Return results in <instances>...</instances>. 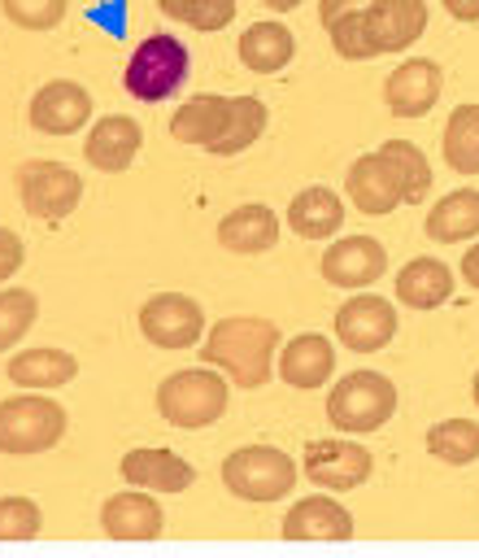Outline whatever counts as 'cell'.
I'll return each instance as SVG.
<instances>
[{
    "mask_svg": "<svg viewBox=\"0 0 479 558\" xmlns=\"http://www.w3.org/2000/svg\"><path fill=\"white\" fill-rule=\"evenodd\" d=\"M440 87H444V70L431 61V57H405L388 83H383V100L396 118H427L440 100Z\"/></svg>",
    "mask_w": 479,
    "mask_h": 558,
    "instance_id": "obj_12",
    "label": "cell"
},
{
    "mask_svg": "<svg viewBox=\"0 0 479 558\" xmlns=\"http://www.w3.org/2000/svg\"><path fill=\"white\" fill-rule=\"evenodd\" d=\"M161 523H165L161 501L148 488H135V484L126 493H113L100 506V527L113 541H152V536H161Z\"/></svg>",
    "mask_w": 479,
    "mask_h": 558,
    "instance_id": "obj_16",
    "label": "cell"
},
{
    "mask_svg": "<svg viewBox=\"0 0 479 558\" xmlns=\"http://www.w3.org/2000/svg\"><path fill=\"white\" fill-rule=\"evenodd\" d=\"M366 22L383 52H405L427 31V0H370Z\"/></svg>",
    "mask_w": 479,
    "mask_h": 558,
    "instance_id": "obj_20",
    "label": "cell"
},
{
    "mask_svg": "<svg viewBox=\"0 0 479 558\" xmlns=\"http://www.w3.org/2000/svg\"><path fill=\"white\" fill-rule=\"evenodd\" d=\"M261 4H266V9H274V13H292L300 0H261Z\"/></svg>",
    "mask_w": 479,
    "mask_h": 558,
    "instance_id": "obj_41",
    "label": "cell"
},
{
    "mask_svg": "<svg viewBox=\"0 0 479 558\" xmlns=\"http://www.w3.org/2000/svg\"><path fill=\"white\" fill-rule=\"evenodd\" d=\"M35 314H39V301L30 288H4L0 292V353L13 349L35 327Z\"/></svg>",
    "mask_w": 479,
    "mask_h": 558,
    "instance_id": "obj_34",
    "label": "cell"
},
{
    "mask_svg": "<svg viewBox=\"0 0 479 558\" xmlns=\"http://www.w3.org/2000/svg\"><path fill=\"white\" fill-rule=\"evenodd\" d=\"M39 506L30 497H0V541H30L39 536Z\"/></svg>",
    "mask_w": 479,
    "mask_h": 558,
    "instance_id": "obj_36",
    "label": "cell"
},
{
    "mask_svg": "<svg viewBox=\"0 0 479 558\" xmlns=\"http://www.w3.org/2000/svg\"><path fill=\"white\" fill-rule=\"evenodd\" d=\"M139 331L157 349H192L205 336V310L183 292H157L139 310Z\"/></svg>",
    "mask_w": 479,
    "mask_h": 558,
    "instance_id": "obj_8",
    "label": "cell"
},
{
    "mask_svg": "<svg viewBox=\"0 0 479 558\" xmlns=\"http://www.w3.org/2000/svg\"><path fill=\"white\" fill-rule=\"evenodd\" d=\"M392 414H396V384L379 371H348L327 392V418L340 432L366 436L379 432Z\"/></svg>",
    "mask_w": 479,
    "mask_h": 558,
    "instance_id": "obj_3",
    "label": "cell"
},
{
    "mask_svg": "<svg viewBox=\"0 0 479 558\" xmlns=\"http://www.w3.org/2000/svg\"><path fill=\"white\" fill-rule=\"evenodd\" d=\"M470 397H475V405H479V371H475V379H470Z\"/></svg>",
    "mask_w": 479,
    "mask_h": 558,
    "instance_id": "obj_42",
    "label": "cell"
},
{
    "mask_svg": "<svg viewBox=\"0 0 479 558\" xmlns=\"http://www.w3.org/2000/svg\"><path fill=\"white\" fill-rule=\"evenodd\" d=\"M157 4L165 17H174L192 31H205V35L231 26V17H235V0H157Z\"/></svg>",
    "mask_w": 479,
    "mask_h": 558,
    "instance_id": "obj_33",
    "label": "cell"
},
{
    "mask_svg": "<svg viewBox=\"0 0 479 558\" xmlns=\"http://www.w3.org/2000/svg\"><path fill=\"white\" fill-rule=\"evenodd\" d=\"M122 480L135 484V488H148V493H183L196 484V466L187 458H179L174 449H131L122 458Z\"/></svg>",
    "mask_w": 479,
    "mask_h": 558,
    "instance_id": "obj_17",
    "label": "cell"
},
{
    "mask_svg": "<svg viewBox=\"0 0 479 558\" xmlns=\"http://www.w3.org/2000/svg\"><path fill=\"white\" fill-rule=\"evenodd\" d=\"M462 279L479 292V244H470V248L462 253Z\"/></svg>",
    "mask_w": 479,
    "mask_h": 558,
    "instance_id": "obj_40",
    "label": "cell"
},
{
    "mask_svg": "<svg viewBox=\"0 0 479 558\" xmlns=\"http://www.w3.org/2000/svg\"><path fill=\"white\" fill-rule=\"evenodd\" d=\"M91 118V96L74 78H52L30 96V126L39 135H74Z\"/></svg>",
    "mask_w": 479,
    "mask_h": 558,
    "instance_id": "obj_14",
    "label": "cell"
},
{
    "mask_svg": "<svg viewBox=\"0 0 479 558\" xmlns=\"http://www.w3.org/2000/svg\"><path fill=\"white\" fill-rule=\"evenodd\" d=\"M396 336V310L392 301L374 292H357L335 310V340L353 353H379Z\"/></svg>",
    "mask_w": 479,
    "mask_h": 558,
    "instance_id": "obj_10",
    "label": "cell"
},
{
    "mask_svg": "<svg viewBox=\"0 0 479 558\" xmlns=\"http://www.w3.org/2000/svg\"><path fill=\"white\" fill-rule=\"evenodd\" d=\"M287 227L300 235V240H331L340 227H344V201L314 183V187H300L287 205Z\"/></svg>",
    "mask_w": 479,
    "mask_h": 558,
    "instance_id": "obj_23",
    "label": "cell"
},
{
    "mask_svg": "<svg viewBox=\"0 0 479 558\" xmlns=\"http://www.w3.org/2000/svg\"><path fill=\"white\" fill-rule=\"evenodd\" d=\"M283 536L287 541H348L353 514L331 493H314V497H300L283 514Z\"/></svg>",
    "mask_w": 479,
    "mask_h": 558,
    "instance_id": "obj_18",
    "label": "cell"
},
{
    "mask_svg": "<svg viewBox=\"0 0 479 558\" xmlns=\"http://www.w3.org/2000/svg\"><path fill=\"white\" fill-rule=\"evenodd\" d=\"M379 153L392 157V166H396V174L405 183V205H418L431 192V161L422 157V148L409 144V140H383Z\"/></svg>",
    "mask_w": 479,
    "mask_h": 558,
    "instance_id": "obj_32",
    "label": "cell"
},
{
    "mask_svg": "<svg viewBox=\"0 0 479 558\" xmlns=\"http://www.w3.org/2000/svg\"><path fill=\"white\" fill-rule=\"evenodd\" d=\"M427 453L444 466H470L479 458V423L475 418H440L427 427Z\"/></svg>",
    "mask_w": 479,
    "mask_h": 558,
    "instance_id": "obj_30",
    "label": "cell"
},
{
    "mask_svg": "<svg viewBox=\"0 0 479 558\" xmlns=\"http://www.w3.org/2000/svg\"><path fill=\"white\" fill-rule=\"evenodd\" d=\"M296 462L292 453L274 445H244L222 458V484L240 501H279L296 488Z\"/></svg>",
    "mask_w": 479,
    "mask_h": 558,
    "instance_id": "obj_4",
    "label": "cell"
},
{
    "mask_svg": "<svg viewBox=\"0 0 479 558\" xmlns=\"http://www.w3.org/2000/svg\"><path fill=\"white\" fill-rule=\"evenodd\" d=\"M427 240L435 244H462L479 235V187H457L444 192L435 201V209H427Z\"/></svg>",
    "mask_w": 479,
    "mask_h": 558,
    "instance_id": "obj_25",
    "label": "cell"
},
{
    "mask_svg": "<svg viewBox=\"0 0 479 558\" xmlns=\"http://www.w3.org/2000/svg\"><path fill=\"white\" fill-rule=\"evenodd\" d=\"M344 192H348V201H353L361 214H392V209L405 201V183H401L392 157L379 153V148L366 153V157H357V161L348 166Z\"/></svg>",
    "mask_w": 479,
    "mask_h": 558,
    "instance_id": "obj_13",
    "label": "cell"
},
{
    "mask_svg": "<svg viewBox=\"0 0 479 558\" xmlns=\"http://www.w3.org/2000/svg\"><path fill=\"white\" fill-rule=\"evenodd\" d=\"M279 375L292 388H318L335 375V344L322 331H300L279 349Z\"/></svg>",
    "mask_w": 479,
    "mask_h": 558,
    "instance_id": "obj_19",
    "label": "cell"
},
{
    "mask_svg": "<svg viewBox=\"0 0 479 558\" xmlns=\"http://www.w3.org/2000/svg\"><path fill=\"white\" fill-rule=\"evenodd\" d=\"M266 122H270V109H266L257 96H231L226 126H222V135H218L205 153H213V157H235V153H244L253 140H261Z\"/></svg>",
    "mask_w": 479,
    "mask_h": 558,
    "instance_id": "obj_29",
    "label": "cell"
},
{
    "mask_svg": "<svg viewBox=\"0 0 479 558\" xmlns=\"http://www.w3.org/2000/svg\"><path fill=\"white\" fill-rule=\"evenodd\" d=\"M305 480L327 488V493H348V488H361L374 471V458L370 449H361L357 440H309L305 445Z\"/></svg>",
    "mask_w": 479,
    "mask_h": 558,
    "instance_id": "obj_9",
    "label": "cell"
},
{
    "mask_svg": "<svg viewBox=\"0 0 479 558\" xmlns=\"http://www.w3.org/2000/svg\"><path fill=\"white\" fill-rule=\"evenodd\" d=\"M292 57H296V39L283 22H253L240 35V61L253 74H279Z\"/></svg>",
    "mask_w": 479,
    "mask_h": 558,
    "instance_id": "obj_27",
    "label": "cell"
},
{
    "mask_svg": "<svg viewBox=\"0 0 479 558\" xmlns=\"http://www.w3.org/2000/svg\"><path fill=\"white\" fill-rule=\"evenodd\" d=\"M440 4H444V13L457 17V22H479V0H440Z\"/></svg>",
    "mask_w": 479,
    "mask_h": 558,
    "instance_id": "obj_39",
    "label": "cell"
},
{
    "mask_svg": "<svg viewBox=\"0 0 479 558\" xmlns=\"http://www.w3.org/2000/svg\"><path fill=\"white\" fill-rule=\"evenodd\" d=\"M383 270H388V248L374 235H344V240L327 244V253H322V279L331 288L357 292V288H370L374 279H383Z\"/></svg>",
    "mask_w": 479,
    "mask_h": 558,
    "instance_id": "obj_11",
    "label": "cell"
},
{
    "mask_svg": "<svg viewBox=\"0 0 479 558\" xmlns=\"http://www.w3.org/2000/svg\"><path fill=\"white\" fill-rule=\"evenodd\" d=\"M139 144H144V126L126 113H105L91 122L87 140H83V157L91 161V170L100 174H122L135 157H139Z\"/></svg>",
    "mask_w": 479,
    "mask_h": 558,
    "instance_id": "obj_15",
    "label": "cell"
},
{
    "mask_svg": "<svg viewBox=\"0 0 479 558\" xmlns=\"http://www.w3.org/2000/svg\"><path fill=\"white\" fill-rule=\"evenodd\" d=\"M78 375V357L70 349H22L17 357H9V379L17 388H35V392H48V388H61Z\"/></svg>",
    "mask_w": 479,
    "mask_h": 558,
    "instance_id": "obj_26",
    "label": "cell"
},
{
    "mask_svg": "<svg viewBox=\"0 0 479 558\" xmlns=\"http://www.w3.org/2000/svg\"><path fill=\"white\" fill-rule=\"evenodd\" d=\"M226 401H231V384L226 375H218V366H187V371H174L161 379L157 388V410L170 427H183V432H196V427H209L226 414Z\"/></svg>",
    "mask_w": 479,
    "mask_h": 558,
    "instance_id": "obj_2",
    "label": "cell"
},
{
    "mask_svg": "<svg viewBox=\"0 0 479 558\" xmlns=\"http://www.w3.org/2000/svg\"><path fill=\"white\" fill-rule=\"evenodd\" d=\"M392 283H396V301L405 310H435L453 296V270L440 257H409Z\"/></svg>",
    "mask_w": 479,
    "mask_h": 558,
    "instance_id": "obj_22",
    "label": "cell"
},
{
    "mask_svg": "<svg viewBox=\"0 0 479 558\" xmlns=\"http://www.w3.org/2000/svg\"><path fill=\"white\" fill-rule=\"evenodd\" d=\"M226 113H231V96H218V92H196L187 105L174 109L170 118V135L179 144H196V148H209L222 126H226Z\"/></svg>",
    "mask_w": 479,
    "mask_h": 558,
    "instance_id": "obj_24",
    "label": "cell"
},
{
    "mask_svg": "<svg viewBox=\"0 0 479 558\" xmlns=\"http://www.w3.org/2000/svg\"><path fill=\"white\" fill-rule=\"evenodd\" d=\"M218 244L226 253H270L279 244V214L270 205H240L218 222Z\"/></svg>",
    "mask_w": 479,
    "mask_h": 558,
    "instance_id": "obj_21",
    "label": "cell"
},
{
    "mask_svg": "<svg viewBox=\"0 0 479 558\" xmlns=\"http://www.w3.org/2000/svg\"><path fill=\"white\" fill-rule=\"evenodd\" d=\"M65 427H70L65 410L35 388L0 401V453H13V458L44 453L65 436Z\"/></svg>",
    "mask_w": 479,
    "mask_h": 558,
    "instance_id": "obj_5",
    "label": "cell"
},
{
    "mask_svg": "<svg viewBox=\"0 0 479 558\" xmlns=\"http://www.w3.org/2000/svg\"><path fill=\"white\" fill-rule=\"evenodd\" d=\"M279 349H283V336H279L274 318L231 314V318H222V323H213L205 331L200 362L218 366L240 388H261L270 379V371H274Z\"/></svg>",
    "mask_w": 479,
    "mask_h": 558,
    "instance_id": "obj_1",
    "label": "cell"
},
{
    "mask_svg": "<svg viewBox=\"0 0 479 558\" xmlns=\"http://www.w3.org/2000/svg\"><path fill=\"white\" fill-rule=\"evenodd\" d=\"M440 153L453 174H479V105H457L449 113Z\"/></svg>",
    "mask_w": 479,
    "mask_h": 558,
    "instance_id": "obj_28",
    "label": "cell"
},
{
    "mask_svg": "<svg viewBox=\"0 0 479 558\" xmlns=\"http://www.w3.org/2000/svg\"><path fill=\"white\" fill-rule=\"evenodd\" d=\"M187 70H192L187 44H183L179 35H165V31H161V35H148V39L131 52V61H126V70H122V87H126L135 100L157 105V100H165V96H174V92L183 87Z\"/></svg>",
    "mask_w": 479,
    "mask_h": 558,
    "instance_id": "obj_6",
    "label": "cell"
},
{
    "mask_svg": "<svg viewBox=\"0 0 479 558\" xmlns=\"http://www.w3.org/2000/svg\"><path fill=\"white\" fill-rule=\"evenodd\" d=\"M17 196H22V209L30 218L61 222L83 201V179L70 166H61V161L35 157V161H22L17 166Z\"/></svg>",
    "mask_w": 479,
    "mask_h": 558,
    "instance_id": "obj_7",
    "label": "cell"
},
{
    "mask_svg": "<svg viewBox=\"0 0 479 558\" xmlns=\"http://www.w3.org/2000/svg\"><path fill=\"white\" fill-rule=\"evenodd\" d=\"M370 0H318V17H322V26H331L335 17H344V13H353V9H366Z\"/></svg>",
    "mask_w": 479,
    "mask_h": 558,
    "instance_id": "obj_38",
    "label": "cell"
},
{
    "mask_svg": "<svg viewBox=\"0 0 479 558\" xmlns=\"http://www.w3.org/2000/svg\"><path fill=\"white\" fill-rule=\"evenodd\" d=\"M327 35H331L335 57H344V61L383 57V48H379V39H374V31H370V22H366V9H353V13L335 17V22L327 26Z\"/></svg>",
    "mask_w": 479,
    "mask_h": 558,
    "instance_id": "obj_31",
    "label": "cell"
},
{
    "mask_svg": "<svg viewBox=\"0 0 479 558\" xmlns=\"http://www.w3.org/2000/svg\"><path fill=\"white\" fill-rule=\"evenodd\" d=\"M0 9L22 31H52L65 17V0H0Z\"/></svg>",
    "mask_w": 479,
    "mask_h": 558,
    "instance_id": "obj_35",
    "label": "cell"
},
{
    "mask_svg": "<svg viewBox=\"0 0 479 558\" xmlns=\"http://www.w3.org/2000/svg\"><path fill=\"white\" fill-rule=\"evenodd\" d=\"M22 262H26V244H22V235L9 231V227H0V283L13 279V275L22 270Z\"/></svg>",
    "mask_w": 479,
    "mask_h": 558,
    "instance_id": "obj_37",
    "label": "cell"
}]
</instances>
